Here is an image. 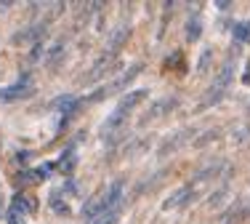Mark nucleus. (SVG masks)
Here are the masks:
<instances>
[{
	"label": "nucleus",
	"mask_w": 250,
	"mask_h": 224,
	"mask_svg": "<svg viewBox=\"0 0 250 224\" xmlns=\"http://www.w3.org/2000/svg\"><path fill=\"white\" fill-rule=\"evenodd\" d=\"M234 43H248L250 40V22H240V24H234Z\"/></svg>",
	"instance_id": "nucleus-12"
},
{
	"label": "nucleus",
	"mask_w": 250,
	"mask_h": 224,
	"mask_svg": "<svg viewBox=\"0 0 250 224\" xmlns=\"http://www.w3.org/2000/svg\"><path fill=\"white\" fill-rule=\"evenodd\" d=\"M187 139H189V128H181V131H178L173 139H168V141H165L163 147H160V155H168V152L178 150V147H181V144H184V141H187Z\"/></svg>",
	"instance_id": "nucleus-9"
},
{
	"label": "nucleus",
	"mask_w": 250,
	"mask_h": 224,
	"mask_svg": "<svg viewBox=\"0 0 250 224\" xmlns=\"http://www.w3.org/2000/svg\"><path fill=\"white\" fill-rule=\"evenodd\" d=\"M29 155H32V152H27V150H21L19 155H16V163H27L29 160Z\"/></svg>",
	"instance_id": "nucleus-20"
},
{
	"label": "nucleus",
	"mask_w": 250,
	"mask_h": 224,
	"mask_svg": "<svg viewBox=\"0 0 250 224\" xmlns=\"http://www.w3.org/2000/svg\"><path fill=\"white\" fill-rule=\"evenodd\" d=\"M11 208L19 211V214H32V211H35V200L27 198V195H14V203H11Z\"/></svg>",
	"instance_id": "nucleus-10"
},
{
	"label": "nucleus",
	"mask_w": 250,
	"mask_h": 224,
	"mask_svg": "<svg viewBox=\"0 0 250 224\" xmlns=\"http://www.w3.org/2000/svg\"><path fill=\"white\" fill-rule=\"evenodd\" d=\"M125 32H128V29H125V27H120L115 35H112V38H109V51H117V48H120V43H123Z\"/></svg>",
	"instance_id": "nucleus-15"
},
{
	"label": "nucleus",
	"mask_w": 250,
	"mask_h": 224,
	"mask_svg": "<svg viewBox=\"0 0 250 224\" xmlns=\"http://www.w3.org/2000/svg\"><path fill=\"white\" fill-rule=\"evenodd\" d=\"M229 80H231V64L226 62L224 67H221V72H218V78L210 83V91H208L205 99L200 102V110H205L208 104H216L218 99L224 96V91H226V86H229Z\"/></svg>",
	"instance_id": "nucleus-1"
},
{
	"label": "nucleus",
	"mask_w": 250,
	"mask_h": 224,
	"mask_svg": "<svg viewBox=\"0 0 250 224\" xmlns=\"http://www.w3.org/2000/svg\"><path fill=\"white\" fill-rule=\"evenodd\" d=\"M242 83H250V62H248V69H245V75H242Z\"/></svg>",
	"instance_id": "nucleus-21"
},
{
	"label": "nucleus",
	"mask_w": 250,
	"mask_h": 224,
	"mask_svg": "<svg viewBox=\"0 0 250 224\" xmlns=\"http://www.w3.org/2000/svg\"><path fill=\"white\" fill-rule=\"evenodd\" d=\"M43 32H45V24H43V22H38V24H32L29 29L16 32L14 35V43L16 45H38L40 38H43Z\"/></svg>",
	"instance_id": "nucleus-4"
},
{
	"label": "nucleus",
	"mask_w": 250,
	"mask_h": 224,
	"mask_svg": "<svg viewBox=\"0 0 250 224\" xmlns=\"http://www.w3.org/2000/svg\"><path fill=\"white\" fill-rule=\"evenodd\" d=\"M53 168H56V163H51V160H45V163H40L38 168H35V176H38V181H43V179H48V176L53 174Z\"/></svg>",
	"instance_id": "nucleus-14"
},
{
	"label": "nucleus",
	"mask_w": 250,
	"mask_h": 224,
	"mask_svg": "<svg viewBox=\"0 0 250 224\" xmlns=\"http://www.w3.org/2000/svg\"><path fill=\"white\" fill-rule=\"evenodd\" d=\"M80 104H83V102H80L77 96H69V93H67V96L53 99V102H51V110H59V112H64V117H69L77 107H80Z\"/></svg>",
	"instance_id": "nucleus-6"
},
{
	"label": "nucleus",
	"mask_w": 250,
	"mask_h": 224,
	"mask_svg": "<svg viewBox=\"0 0 250 224\" xmlns=\"http://www.w3.org/2000/svg\"><path fill=\"white\" fill-rule=\"evenodd\" d=\"M165 107H176V99H163L160 104H154V112H149V115L141 117V126H144V123H149V120H154V117H160V115H165V112H168Z\"/></svg>",
	"instance_id": "nucleus-11"
},
{
	"label": "nucleus",
	"mask_w": 250,
	"mask_h": 224,
	"mask_svg": "<svg viewBox=\"0 0 250 224\" xmlns=\"http://www.w3.org/2000/svg\"><path fill=\"white\" fill-rule=\"evenodd\" d=\"M5 219H8V224H24V214H19V211L8 208V214H5Z\"/></svg>",
	"instance_id": "nucleus-18"
},
{
	"label": "nucleus",
	"mask_w": 250,
	"mask_h": 224,
	"mask_svg": "<svg viewBox=\"0 0 250 224\" xmlns=\"http://www.w3.org/2000/svg\"><path fill=\"white\" fill-rule=\"evenodd\" d=\"M75 166H77V150H75V147H69V150L62 152V157H59L56 168L62 171V174H72Z\"/></svg>",
	"instance_id": "nucleus-7"
},
{
	"label": "nucleus",
	"mask_w": 250,
	"mask_h": 224,
	"mask_svg": "<svg viewBox=\"0 0 250 224\" xmlns=\"http://www.w3.org/2000/svg\"><path fill=\"white\" fill-rule=\"evenodd\" d=\"M29 93H32V83H29V78L24 75V78L16 80L14 86L0 88V102H16V99H24Z\"/></svg>",
	"instance_id": "nucleus-3"
},
{
	"label": "nucleus",
	"mask_w": 250,
	"mask_h": 224,
	"mask_svg": "<svg viewBox=\"0 0 250 224\" xmlns=\"http://www.w3.org/2000/svg\"><path fill=\"white\" fill-rule=\"evenodd\" d=\"M194 192H197V181H189V184H184L181 190H176L170 198L163 200V211H176V208H181L187 200L194 198Z\"/></svg>",
	"instance_id": "nucleus-2"
},
{
	"label": "nucleus",
	"mask_w": 250,
	"mask_h": 224,
	"mask_svg": "<svg viewBox=\"0 0 250 224\" xmlns=\"http://www.w3.org/2000/svg\"><path fill=\"white\" fill-rule=\"evenodd\" d=\"M144 99H146V91H144V88H139V91H130L128 96H123V99H120V104H117V110H123V112H130V110L136 107V104H141V102H144Z\"/></svg>",
	"instance_id": "nucleus-8"
},
{
	"label": "nucleus",
	"mask_w": 250,
	"mask_h": 224,
	"mask_svg": "<svg viewBox=\"0 0 250 224\" xmlns=\"http://www.w3.org/2000/svg\"><path fill=\"white\" fill-rule=\"evenodd\" d=\"M125 115H128V112L115 110L109 117H106V120H104V126H101V134H104V139H106V136H115V134L120 131V128H123V123H125Z\"/></svg>",
	"instance_id": "nucleus-5"
},
{
	"label": "nucleus",
	"mask_w": 250,
	"mask_h": 224,
	"mask_svg": "<svg viewBox=\"0 0 250 224\" xmlns=\"http://www.w3.org/2000/svg\"><path fill=\"white\" fill-rule=\"evenodd\" d=\"M117 219H120V211H112V214L101 216V219L93 222V224H117Z\"/></svg>",
	"instance_id": "nucleus-19"
},
{
	"label": "nucleus",
	"mask_w": 250,
	"mask_h": 224,
	"mask_svg": "<svg viewBox=\"0 0 250 224\" xmlns=\"http://www.w3.org/2000/svg\"><path fill=\"white\" fill-rule=\"evenodd\" d=\"M200 32H202L200 19H192V22H189V27H187V38H189V40H197V38H200Z\"/></svg>",
	"instance_id": "nucleus-16"
},
{
	"label": "nucleus",
	"mask_w": 250,
	"mask_h": 224,
	"mask_svg": "<svg viewBox=\"0 0 250 224\" xmlns=\"http://www.w3.org/2000/svg\"><path fill=\"white\" fill-rule=\"evenodd\" d=\"M48 203H51V208L56 211V214H62V216H67L69 214V205L67 203H62V195H59L56 190L51 192V198H48Z\"/></svg>",
	"instance_id": "nucleus-13"
},
{
	"label": "nucleus",
	"mask_w": 250,
	"mask_h": 224,
	"mask_svg": "<svg viewBox=\"0 0 250 224\" xmlns=\"http://www.w3.org/2000/svg\"><path fill=\"white\" fill-rule=\"evenodd\" d=\"M16 181H19V184H35L38 176H35V171H21V174L16 176Z\"/></svg>",
	"instance_id": "nucleus-17"
}]
</instances>
